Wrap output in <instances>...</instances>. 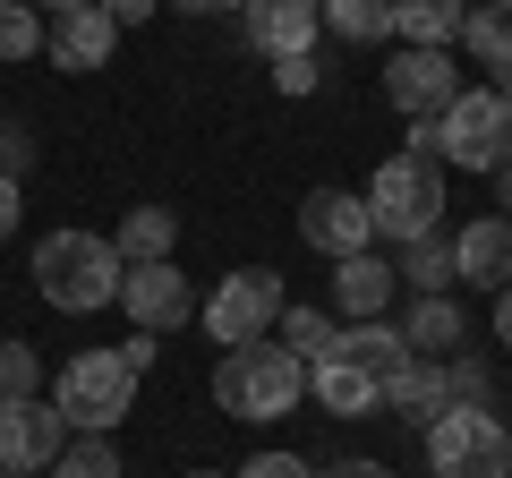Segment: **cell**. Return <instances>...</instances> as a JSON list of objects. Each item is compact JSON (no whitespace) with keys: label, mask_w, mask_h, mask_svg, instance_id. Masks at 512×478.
Instances as JSON below:
<instances>
[{"label":"cell","mask_w":512,"mask_h":478,"mask_svg":"<svg viewBox=\"0 0 512 478\" xmlns=\"http://www.w3.org/2000/svg\"><path fill=\"white\" fill-rule=\"evenodd\" d=\"M495 342L512 350V282H504V291H495Z\"/></svg>","instance_id":"obj_36"},{"label":"cell","mask_w":512,"mask_h":478,"mask_svg":"<svg viewBox=\"0 0 512 478\" xmlns=\"http://www.w3.org/2000/svg\"><path fill=\"white\" fill-rule=\"evenodd\" d=\"M0 9H18V0H0Z\"/></svg>","instance_id":"obj_43"},{"label":"cell","mask_w":512,"mask_h":478,"mask_svg":"<svg viewBox=\"0 0 512 478\" xmlns=\"http://www.w3.org/2000/svg\"><path fill=\"white\" fill-rule=\"evenodd\" d=\"M239 26H248V43H256L265 60H291V52H316L325 9H316V0H248Z\"/></svg>","instance_id":"obj_12"},{"label":"cell","mask_w":512,"mask_h":478,"mask_svg":"<svg viewBox=\"0 0 512 478\" xmlns=\"http://www.w3.org/2000/svg\"><path fill=\"white\" fill-rule=\"evenodd\" d=\"M120 248L103 231H43L35 239V291L43 308L60 316H94V308H120Z\"/></svg>","instance_id":"obj_1"},{"label":"cell","mask_w":512,"mask_h":478,"mask_svg":"<svg viewBox=\"0 0 512 478\" xmlns=\"http://www.w3.org/2000/svg\"><path fill=\"white\" fill-rule=\"evenodd\" d=\"M188 478H222V470H188Z\"/></svg>","instance_id":"obj_41"},{"label":"cell","mask_w":512,"mask_h":478,"mask_svg":"<svg viewBox=\"0 0 512 478\" xmlns=\"http://www.w3.org/2000/svg\"><path fill=\"white\" fill-rule=\"evenodd\" d=\"M0 478H9V470H0Z\"/></svg>","instance_id":"obj_44"},{"label":"cell","mask_w":512,"mask_h":478,"mask_svg":"<svg viewBox=\"0 0 512 478\" xmlns=\"http://www.w3.org/2000/svg\"><path fill=\"white\" fill-rule=\"evenodd\" d=\"M495 214H504V222H512V163H504V171H495Z\"/></svg>","instance_id":"obj_37"},{"label":"cell","mask_w":512,"mask_h":478,"mask_svg":"<svg viewBox=\"0 0 512 478\" xmlns=\"http://www.w3.org/2000/svg\"><path fill=\"white\" fill-rule=\"evenodd\" d=\"M393 333L410 342V359H444V350L470 342V316H461V299H453V291H436V299H410Z\"/></svg>","instance_id":"obj_16"},{"label":"cell","mask_w":512,"mask_h":478,"mask_svg":"<svg viewBox=\"0 0 512 478\" xmlns=\"http://www.w3.org/2000/svg\"><path fill=\"white\" fill-rule=\"evenodd\" d=\"M384 410H402V419L427 436V427L453 410V376H444V359H410V368L393 376V393H384Z\"/></svg>","instance_id":"obj_18"},{"label":"cell","mask_w":512,"mask_h":478,"mask_svg":"<svg viewBox=\"0 0 512 478\" xmlns=\"http://www.w3.org/2000/svg\"><path fill=\"white\" fill-rule=\"evenodd\" d=\"M393 282H410V299H436V291H453V239H444V231L402 239V265H393Z\"/></svg>","instance_id":"obj_22"},{"label":"cell","mask_w":512,"mask_h":478,"mask_svg":"<svg viewBox=\"0 0 512 478\" xmlns=\"http://www.w3.org/2000/svg\"><path fill=\"white\" fill-rule=\"evenodd\" d=\"M43 52V26H35V9H0V60H35Z\"/></svg>","instance_id":"obj_27"},{"label":"cell","mask_w":512,"mask_h":478,"mask_svg":"<svg viewBox=\"0 0 512 478\" xmlns=\"http://www.w3.org/2000/svg\"><path fill=\"white\" fill-rule=\"evenodd\" d=\"M274 333H282V350H291L299 368H316V359L342 342V325H333L325 308H282V316H274Z\"/></svg>","instance_id":"obj_24"},{"label":"cell","mask_w":512,"mask_h":478,"mask_svg":"<svg viewBox=\"0 0 512 478\" xmlns=\"http://www.w3.org/2000/svg\"><path fill=\"white\" fill-rule=\"evenodd\" d=\"M427 470L436 478H512V427L495 410H444L427 427Z\"/></svg>","instance_id":"obj_6"},{"label":"cell","mask_w":512,"mask_h":478,"mask_svg":"<svg viewBox=\"0 0 512 478\" xmlns=\"http://www.w3.org/2000/svg\"><path fill=\"white\" fill-rule=\"evenodd\" d=\"M0 239H18V180H0Z\"/></svg>","instance_id":"obj_35"},{"label":"cell","mask_w":512,"mask_h":478,"mask_svg":"<svg viewBox=\"0 0 512 478\" xmlns=\"http://www.w3.org/2000/svg\"><path fill=\"white\" fill-rule=\"evenodd\" d=\"M325 9V35L342 43H393V0H316Z\"/></svg>","instance_id":"obj_23"},{"label":"cell","mask_w":512,"mask_h":478,"mask_svg":"<svg viewBox=\"0 0 512 478\" xmlns=\"http://www.w3.org/2000/svg\"><path fill=\"white\" fill-rule=\"evenodd\" d=\"M60 444H69V427H60V410L43 402H0V470H52L60 461Z\"/></svg>","instance_id":"obj_11"},{"label":"cell","mask_w":512,"mask_h":478,"mask_svg":"<svg viewBox=\"0 0 512 478\" xmlns=\"http://www.w3.org/2000/svg\"><path fill=\"white\" fill-rule=\"evenodd\" d=\"M26 163H35V137L0 120V180H26Z\"/></svg>","instance_id":"obj_30"},{"label":"cell","mask_w":512,"mask_h":478,"mask_svg":"<svg viewBox=\"0 0 512 478\" xmlns=\"http://www.w3.org/2000/svg\"><path fill=\"white\" fill-rule=\"evenodd\" d=\"M299 393H308V368H299L274 333H265V342H231V350H222V368H214V402L231 410V419H248V427L291 419Z\"/></svg>","instance_id":"obj_2"},{"label":"cell","mask_w":512,"mask_h":478,"mask_svg":"<svg viewBox=\"0 0 512 478\" xmlns=\"http://www.w3.org/2000/svg\"><path fill=\"white\" fill-rule=\"evenodd\" d=\"M9 478H35V470H9Z\"/></svg>","instance_id":"obj_42"},{"label":"cell","mask_w":512,"mask_h":478,"mask_svg":"<svg viewBox=\"0 0 512 478\" xmlns=\"http://www.w3.org/2000/svg\"><path fill=\"white\" fill-rule=\"evenodd\" d=\"M299 239H308L316 257H367L376 248V222H367V197L359 188H308L299 197Z\"/></svg>","instance_id":"obj_10"},{"label":"cell","mask_w":512,"mask_h":478,"mask_svg":"<svg viewBox=\"0 0 512 478\" xmlns=\"http://www.w3.org/2000/svg\"><path fill=\"white\" fill-rule=\"evenodd\" d=\"M52 478H128V470H120V444L111 436H77V444H60Z\"/></svg>","instance_id":"obj_25"},{"label":"cell","mask_w":512,"mask_h":478,"mask_svg":"<svg viewBox=\"0 0 512 478\" xmlns=\"http://www.w3.org/2000/svg\"><path fill=\"white\" fill-rule=\"evenodd\" d=\"M453 94H461V60L453 52H410V43H402V52L384 60V103L402 111L410 129H427Z\"/></svg>","instance_id":"obj_9"},{"label":"cell","mask_w":512,"mask_h":478,"mask_svg":"<svg viewBox=\"0 0 512 478\" xmlns=\"http://www.w3.org/2000/svg\"><path fill=\"white\" fill-rule=\"evenodd\" d=\"M197 9H248V0H197Z\"/></svg>","instance_id":"obj_39"},{"label":"cell","mask_w":512,"mask_h":478,"mask_svg":"<svg viewBox=\"0 0 512 478\" xmlns=\"http://www.w3.org/2000/svg\"><path fill=\"white\" fill-rule=\"evenodd\" d=\"M419 146L436 154V163H453V171L495 180V171L512 163V103H504V94H487V86H461L453 103L419 129Z\"/></svg>","instance_id":"obj_3"},{"label":"cell","mask_w":512,"mask_h":478,"mask_svg":"<svg viewBox=\"0 0 512 478\" xmlns=\"http://www.w3.org/2000/svg\"><path fill=\"white\" fill-rule=\"evenodd\" d=\"M282 308H291V299H282V274H265V265H239V274L214 282V299H197V325L214 333V342H265Z\"/></svg>","instance_id":"obj_7"},{"label":"cell","mask_w":512,"mask_h":478,"mask_svg":"<svg viewBox=\"0 0 512 478\" xmlns=\"http://www.w3.org/2000/svg\"><path fill=\"white\" fill-rule=\"evenodd\" d=\"M316 86H325V60H316V52L274 60V94H291V103H299V94H316Z\"/></svg>","instance_id":"obj_28"},{"label":"cell","mask_w":512,"mask_h":478,"mask_svg":"<svg viewBox=\"0 0 512 478\" xmlns=\"http://www.w3.org/2000/svg\"><path fill=\"white\" fill-rule=\"evenodd\" d=\"M444 163L427 146H410V154H384L376 163V180H367V222H376L384 239H427V231H444Z\"/></svg>","instance_id":"obj_4"},{"label":"cell","mask_w":512,"mask_h":478,"mask_svg":"<svg viewBox=\"0 0 512 478\" xmlns=\"http://www.w3.org/2000/svg\"><path fill=\"white\" fill-rule=\"evenodd\" d=\"M35 9H52V18H60V9H86V0H35Z\"/></svg>","instance_id":"obj_38"},{"label":"cell","mask_w":512,"mask_h":478,"mask_svg":"<svg viewBox=\"0 0 512 478\" xmlns=\"http://www.w3.org/2000/svg\"><path fill=\"white\" fill-rule=\"evenodd\" d=\"M487 9H495V18H512V0H487Z\"/></svg>","instance_id":"obj_40"},{"label":"cell","mask_w":512,"mask_h":478,"mask_svg":"<svg viewBox=\"0 0 512 478\" xmlns=\"http://www.w3.org/2000/svg\"><path fill=\"white\" fill-rule=\"evenodd\" d=\"M154 350H163V342H154V333H128V350H120V359H128V368H137V376H146V368H154Z\"/></svg>","instance_id":"obj_33"},{"label":"cell","mask_w":512,"mask_h":478,"mask_svg":"<svg viewBox=\"0 0 512 478\" xmlns=\"http://www.w3.org/2000/svg\"><path fill=\"white\" fill-rule=\"evenodd\" d=\"M120 265H154V257H171L180 248V214L171 205H128V222H120Z\"/></svg>","instance_id":"obj_21"},{"label":"cell","mask_w":512,"mask_h":478,"mask_svg":"<svg viewBox=\"0 0 512 478\" xmlns=\"http://www.w3.org/2000/svg\"><path fill=\"white\" fill-rule=\"evenodd\" d=\"M308 393H316V402L333 410V419H376V410H384V393L367 385L359 368H350L342 350H325V359H316V368H308Z\"/></svg>","instance_id":"obj_19"},{"label":"cell","mask_w":512,"mask_h":478,"mask_svg":"<svg viewBox=\"0 0 512 478\" xmlns=\"http://www.w3.org/2000/svg\"><path fill=\"white\" fill-rule=\"evenodd\" d=\"M94 9H103V18L128 35V26H154V9H163V0H94Z\"/></svg>","instance_id":"obj_32"},{"label":"cell","mask_w":512,"mask_h":478,"mask_svg":"<svg viewBox=\"0 0 512 478\" xmlns=\"http://www.w3.org/2000/svg\"><path fill=\"white\" fill-rule=\"evenodd\" d=\"M43 52H52V69H69V77H86V69H103L111 52H120V26L103 18V9H60L52 26H43Z\"/></svg>","instance_id":"obj_14"},{"label":"cell","mask_w":512,"mask_h":478,"mask_svg":"<svg viewBox=\"0 0 512 478\" xmlns=\"http://www.w3.org/2000/svg\"><path fill=\"white\" fill-rule=\"evenodd\" d=\"M333 350H342V359H350V368H359L376 393H393V376L410 368V342L384 325V316H359V325H342V342H333Z\"/></svg>","instance_id":"obj_15"},{"label":"cell","mask_w":512,"mask_h":478,"mask_svg":"<svg viewBox=\"0 0 512 478\" xmlns=\"http://www.w3.org/2000/svg\"><path fill=\"white\" fill-rule=\"evenodd\" d=\"M453 282H470V291H504L512 282V222L504 214H478L453 231Z\"/></svg>","instance_id":"obj_13"},{"label":"cell","mask_w":512,"mask_h":478,"mask_svg":"<svg viewBox=\"0 0 512 478\" xmlns=\"http://www.w3.org/2000/svg\"><path fill=\"white\" fill-rule=\"evenodd\" d=\"M52 410L77 436H111V427L137 410V368H128L120 350H77L69 368L52 376Z\"/></svg>","instance_id":"obj_5"},{"label":"cell","mask_w":512,"mask_h":478,"mask_svg":"<svg viewBox=\"0 0 512 478\" xmlns=\"http://www.w3.org/2000/svg\"><path fill=\"white\" fill-rule=\"evenodd\" d=\"M461 18H470V0H393V43H410V52H453Z\"/></svg>","instance_id":"obj_20"},{"label":"cell","mask_w":512,"mask_h":478,"mask_svg":"<svg viewBox=\"0 0 512 478\" xmlns=\"http://www.w3.org/2000/svg\"><path fill=\"white\" fill-rule=\"evenodd\" d=\"M120 308H128V325L137 333H180V325H197V282L180 274L171 257H154V265H128L120 274Z\"/></svg>","instance_id":"obj_8"},{"label":"cell","mask_w":512,"mask_h":478,"mask_svg":"<svg viewBox=\"0 0 512 478\" xmlns=\"http://www.w3.org/2000/svg\"><path fill=\"white\" fill-rule=\"evenodd\" d=\"M43 393V359L26 342H0V402H35Z\"/></svg>","instance_id":"obj_26"},{"label":"cell","mask_w":512,"mask_h":478,"mask_svg":"<svg viewBox=\"0 0 512 478\" xmlns=\"http://www.w3.org/2000/svg\"><path fill=\"white\" fill-rule=\"evenodd\" d=\"M316 478H393L384 461H333V470H316Z\"/></svg>","instance_id":"obj_34"},{"label":"cell","mask_w":512,"mask_h":478,"mask_svg":"<svg viewBox=\"0 0 512 478\" xmlns=\"http://www.w3.org/2000/svg\"><path fill=\"white\" fill-rule=\"evenodd\" d=\"M393 291H402V282H393V265H384L376 248L333 265V308H342L350 325H359V316H384V308H393Z\"/></svg>","instance_id":"obj_17"},{"label":"cell","mask_w":512,"mask_h":478,"mask_svg":"<svg viewBox=\"0 0 512 478\" xmlns=\"http://www.w3.org/2000/svg\"><path fill=\"white\" fill-rule=\"evenodd\" d=\"M239 478H316V470L299 453H248V461H239Z\"/></svg>","instance_id":"obj_29"},{"label":"cell","mask_w":512,"mask_h":478,"mask_svg":"<svg viewBox=\"0 0 512 478\" xmlns=\"http://www.w3.org/2000/svg\"><path fill=\"white\" fill-rule=\"evenodd\" d=\"M478 69H487V94H504V103H512V26L495 35V52L478 60Z\"/></svg>","instance_id":"obj_31"}]
</instances>
